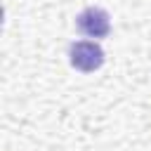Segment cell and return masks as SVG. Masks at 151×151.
<instances>
[{
  "label": "cell",
  "mask_w": 151,
  "mask_h": 151,
  "mask_svg": "<svg viewBox=\"0 0 151 151\" xmlns=\"http://www.w3.org/2000/svg\"><path fill=\"white\" fill-rule=\"evenodd\" d=\"M76 26H78V31H80L83 35H87V38H104V35H109V31H111L109 14H106L104 9H99V7H87V9H83V12L78 14V19H76Z\"/></svg>",
  "instance_id": "obj_2"
},
{
  "label": "cell",
  "mask_w": 151,
  "mask_h": 151,
  "mask_svg": "<svg viewBox=\"0 0 151 151\" xmlns=\"http://www.w3.org/2000/svg\"><path fill=\"white\" fill-rule=\"evenodd\" d=\"M71 64L83 73L97 71L104 64V50L92 40H78L71 47Z\"/></svg>",
  "instance_id": "obj_1"
}]
</instances>
